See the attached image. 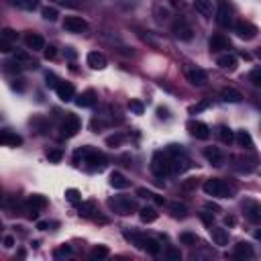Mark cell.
Instances as JSON below:
<instances>
[{"mask_svg": "<svg viewBox=\"0 0 261 261\" xmlns=\"http://www.w3.org/2000/svg\"><path fill=\"white\" fill-rule=\"evenodd\" d=\"M74 163L78 165H86L88 169H102L104 163H106V159H104V155L98 153L96 149L92 147H82L74 153Z\"/></svg>", "mask_w": 261, "mask_h": 261, "instance_id": "obj_1", "label": "cell"}, {"mask_svg": "<svg viewBox=\"0 0 261 261\" xmlns=\"http://www.w3.org/2000/svg\"><path fill=\"white\" fill-rule=\"evenodd\" d=\"M202 188H204V192L208 196H212V198H231L233 196V188L227 182H224V180H220V178L206 180Z\"/></svg>", "mask_w": 261, "mask_h": 261, "instance_id": "obj_2", "label": "cell"}, {"mask_svg": "<svg viewBox=\"0 0 261 261\" xmlns=\"http://www.w3.org/2000/svg\"><path fill=\"white\" fill-rule=\"evenodd\" d=\"M151 171H153L155 178H165L169 173V155L161 153V151L155 153L153 159H151Z\"/></svg>", "mask_w": 261, "mask_h": 261, "instance_id": "obj_3", "label": "cell"}, {"mask_svg": "<svg viewBox=\"0 0 261 261\" xmlns=\"http://www.w3.org/2000/svg\"><path fill=\"white\" fill-rule=\"evenodd\" d=\"M108 206L112 208L114 212H118V214H131L133 210H137V204H135V200H131V198H127V196H116V198H112V200H108Z\"/></svg>", "mask_w": 261, "mask_h": 261, "instance_id": "obj_4", "label": "cell"}, {"mask_svg": "<svg viewBox=\"0 0 261 261\" xmlns=\"http://www.w3.org/2000/svg\"><path fill=\"white\" fill-rule=\"evenodd\" d=\"M184 76H186V80L192 86H206V82H208L206 72H204V69H200V67H196V65H188L184 69Z\"/></svg>", "mask_w": 261, "mask_h": 261, "instance_id": "obj_5", "label": "cell"}, {"mask_svg": "<svg viewBox=\"0 0 261 261\" xmlns=\"http://www.w3.org/2000/svg\"><path fill=\"white\" fill-rule=\"evenodd\" d=\"M82 129V120L78 114H67L61 123V135L63 137H74L78 135V131Z\"/></svg>", "mask_w": 261, "mask_h": 261, "instance_id": "obj_6", "label": "cell"}, {"mask_svg": "<svg viewBox=\"0 0 261 261\" xmlns=\"http://www.w3.org/2000/svg\"><path fill=\"white\" fill-rule=\"evenodd\" d=\"M235 33H237V37H241V39H245V41H251V39H255L257 37V27L253 25V23H249V21H237L235 23Z\"/></svg>", "mask_w": 261, "mask_h": 261, "instance_id": "obj_7", "label": "cell"}, {"mask_svg": "<svg viewBox=\"0 0 261 261\" xmlns=\"http://www.w3.org/2000/svg\"><path fill=\"white\" fill-rule=\"evenodd\" d=\"M216 23L220 27H229L233 23V8L227 0H218V8H216Z\"/></svg>", "mask_w": 261, "mask_h": 261, "instance_id": "obj_8", "label": "cell"}, {"mask_svg": "<svg viewBox=\"0 0 261 261\" xmlns=\"http://www.w3.org/2000/svg\"><path fill=\"white\" fill-rule=\"evenodd\" d=\"M16 31L12 29H2L0 31V53H10L14 49V43H16Z\"/></svg>", "mask_w": 261, "mask_h": 261, "instance_id": "obj_9", "label": "cell"}, {"mask_svg": "<svg viewBox=\"0 0 261 261\" xmlns=\"http://www.w3.org/2000/svg\"><path fill=\"white\" fill-rule=\"evenodd\" d=\"M190 167H192V163H190V159L184 153L169 155V173H184Z\"/></svg>", "mask_w": 261, "mask_h": 261, "instance_id": "obj_10", "label": "cell"}, {"mask_svg": "<svg viewBox=\"0 0 261 261\" xmlns=\"http://www.w3.org/2000/svg\"><path fill=\"white\" fill-rule=\"evenodd\" d=\"M171 33L176 35L178 39H182V41H192V37H194V31H192V27H190L184 19H178L176 23L171 25Z\"/></svg>", "mask_w": 261, "mask_h": 261, "instance_id": "obj_11", "label": "cell"}, {"mask_svg": "<svg viewBox=\"0 0 261 261\" xmlns=\"http://www.w3.org/2000/svg\"><path fill=\"white\" fill-rule=\"evenodd\" d=\"M188 131L192 137L200 139V141H206V139H210V127L204 125L202 120H190L188 123Z\"/></svg>", "mask_w": 261, "mask_h": 261, "instance_id": "obj_12", "label": "cell"}, {"mask_svg": "<svg viewBox=\"0 0 261 261\" xmlns=\"http://www.w3.org/2000/svg\"><path fill=\"white\" fill-rule=\"evenodd\" d=\"M63 29L67 33H86L88 31V23H86L82 16H65Z\"/></svg>", "mask_w": 261, "mask_h": 261, "instance_id": "obj_13", "label": "cell"}, {"mask_svg": "<svg viewBox=\"0 0 261 261\" xmlns=\"http://www.w3.org/2000/svg\"><path fill=\"white\" fill-rule=\"evenodd\" d=\"M0 145H4V147H19V145H23V137L16 135L14 131L0 129Z\"/></svg>", "mask_w": 261, "mask_h": 261, "instance_id": "obj_14", "label": "cell"}, {"mask_svg": "<svg viewBox=\"0 0 261 261\" xmlns=\"http://www.w3.org/2000/svg\"><path fill=\"white\" fill-rule=\"evenodd\" d=\"M55 92H57V98L63 100V102H69L76 96V88H74L72 82H57Z\"/></svg>", "mask_w": 261, "mask_h": 261, "instance_id": "obj_15", "label": "cell"}, {"mask_svg": "<svg viewBox=\"0 0 261 261\" xmlns=\"http://www.w3.org/2000/svg\"><path fill=\"white\" fill-rule=\"evenodd\" d=\"M25 45H27V49H33V51H43L45 49V39L39 33L31 31V33L25 35Z\"/></svg>", "mask_w": 261, "mask_h": 261, "instance_id": "obj_16", "label": "cell"}, {"mask_svg": "<svg viewBox=\"0 0 261 261\" xmlns=\"http://www.w3.org/2000/svg\"><path fill=\"white\" fill-rule=\"evenodd\" d=\"M204 157H206L208 163H212L214 167H220L224 163V155L220 153L218 147H206L204 149Z\"/></svg>", "mask_w": 261, "mask_h": 261, "instance_id": "obj_17", "label": "cell"}, {"mask_svg": "<svg viewBox=\"0 0 261 261\" xmlns=\"http://www.w3.org/2000/svg\"><path fill=\"white\" fill-rule=\"evenodd\" d=\"M208 45H210V49L216 51V53H220V51H229V49H231V41H229L227 37H224V35H214V37H210Z\"/></svg>", "mask_w": 261, "mask_h": 261, "instance_id": "obj_18", "label": "cell"}, {"mask_svg": "<svg viewBox=\"0 0 261 261\" xmlns=\"http://www.w3.org/2000/svg\"><path fill=\"white\" fill-rule=\"evenodd\" d=\"M194 8L200 16H204V19H212V14H214L212 0H194Z\"/></svg>", "mask_w": 261, "mask_h": 261, "instance_id": "obj_19", "label": "cell"}, {"mask_svg": "<svg viewBox=\"0 0 261 261\" xmlns=\"http://www.w3.org/2000/svg\"><path fill=\"white\" fill-rule=\"evenodd\" d=\"M233 257L235 259H253L255 257V251L249 243H237L235 245V251H233Z\"/></svg>", "mask_w": 261, "mask_h": 261, "instance_id": "obj_20", "label": "cell"}, {"mask_svg": "<svg viewBox=\"0 0 261 261\" xmlns=\"http://www.w3.org/2000/svg\"><path fill=\"white\" fill-rule=\"evenodd\" d=\"M86 61H88V65L92 69H104L106 67V57H104V53H100V51H90L88 57H86Z\"/></svg>", "mask_w": 261, "mask_h": 261, "instance_id": "obj_21", "label": "cell"}, {"mask_svg": "<svg viewBox=\"0 0 261 261\" xmlns=\"http://www.w3.org/2000/svg\"><path fill=\"white\" fill-rule=\"evenodd\" d=\"M245 214H247V218H249L253 224H257V222L261 220V206H259L255 200H247V202H245Z\"/></svg>", "mask_w": 261, "mask_h": 261, "instance_id": "obj_22", "label": "cell"}, {"mask_svg": "<svg viewBox=\"0 0 261 261\" xmlns=\"http://www.w3.org/2000/svg\"><path fill=\"white\" fill-rule=\"evenodd\" d=\"M96 92L94 90H86V92H82L78 98H76V104L80 108H90V106H94L96 104Z\"/></svg>", "mask_w": 261, "mask_h": 261, "instance_id": "obj_23", "label": "cell"}, {"mask_svg": "<svg viewBox=\"0 0 261 261\" xmlns=\"http://www.w3.org/2000/svg\"><path fill=\"white\" fill-rule=\"evenodd\" d=\"M210 237H212V241H214V245H218V247L229 245V231H227V229L214 227V229H210Z\"/></svg>", "mask_w": 261, "mask_h": 261, "instance_id": "obj_24", "label": "cell"}, {"mask_svg": "<svg viewBox=\"0 0 261 261\" xmlns=\"http://www.w3.org/2000/svg\"><path fill=\"white\" fill-rule=\"evenodd\" d=\"M8 2L21 10H27V12H33L39 8V0H8Z\"/></svg>", "mask_w": 261, "mask_h": 261, "instance_id": "obj_25", "label": "cell"}, {"mask_svg": "<svg viewBox=\"0 0 261 261\" xmlns=\"http://www.w3.org/2000/svg\"><path fill=\"white\" fill-rule=\"evenodd\" d=\"M141 249L147 251V253H151V255H157V253L161 251L159 243L155 241V239H151V237H143V239H141Z\"/></svg>", "mask_w": 261, "mask_h": 261, "instance_id": "obj_26", "label": "cell"}, {"mask_svg": "<svg viewBox=\"0 0 261 261\" xmlns=\"http://www.w3.org/2000/svg\"><path fill=\"white\" fill-rule=\"evenodd\" d=\"M235 141H237V145L243 147V149H253V139H251V135H249L247 131H237Z\"/></svg>", "mask_w": 261, "mask_h": 261, "instance_id": "obj_27", "label": "cell"}, {"mask_svg": "<svg viewBox=\"0 0 261 261\" xmlns=\"http://www.w3.org/2000/svg\"><path fill=\"white\" fill-rule=\"evenodd\" d=\"M14 61L21 67H37V63L33 61V57L27 53V51H14Z\"/></svg>", "mask_w": 261, "mask_h": 261, "instance_id": "obj_28", "label": "cell"}, {"mask_svg": "<svg viewBox=\"0 0 261 261\" xmlns=\"http://www.w3.org/2000/svg\"><path fill=\"white\" fill-rule=\"evenodd\" d=\"M139 216H141L143 222H155V220L159 218V212L155 210L153 206H145V208H141V210H139Z\"/></svg>", "mask_w": 261, "mask_h": 261, "instance_id": "obj_29", "label": "cell"}, {"mask_svg": "<svg viewBox=\"0 0 261 261\" xmlns=\"http://www.w3.org/2000/svg\"><path fill=\"white\" fill-rule=\"evenodd\" d=\"M110 186L116 188V190H125V188H129V180L123 176V173L112 171L110 173Z\"/></svg>", "mask_w": 261, "mask_h": 261, "instance_id": "obj_30", "label": "cell"}, {"mask_svg": "<svg viewBox=\"0 0 261 261\" xmlns=\"http://www.w3.org/2000/svg\"><path fill=\"white\" fill-rule=\"evenodd\" d=\"M216 63H218L222 69H235V67H237V57L231 55V53H224V55H220V57L216 59Z\"/></svg>", "mask_w": 261, "mask_h": 261, "instance_id": "obj_31", "label": "cell"}, {"mask_svg": "<svg viewBox=\"0 0 261 261\" xmlns=\"http://www.w3.org/2000/svg\"><path fill=\"white\" fill-rule=\"evenodd\" d=\"M220 96H222L224 102H239V100L243 98L241 92L235 90V88H222V90H220Z\"/></svg>", "mask_w": 261, "mask_h": 261, "instance_id": "obj_32", "label": "cell"}, {"mask_svg": "<svg viewBox=\"0 0 261 261\" xmlns=\"http://www.w3.org/2000/svg\"><path fill=\"white\" fill-rule=\"evenodd\" d=\"M169 212L176 216V218H184V216L188 214V206L182 204V202H171V204H169Z\"/></svg>", "mask_w": 261, "mask_h": 261, "instance_id": "obj_33", "label": "cell"}, {"mask_svg": "<svg viewBox=\"0 0 261 261\" xmlns=\"http://www.w3.org/2000/svg\"><path fill=\"white\" fill-rule=\"evenodd\" d=\"M29 206L35 208V210H43V208L47 206V198L41 196V194H33V196L29 198Z\"/></svg>", "mask_w": 261, "mask_h": 261, "instance_id": "obj_34", "label": "cell"}, {"mask_svg": "<svg viewBox=\"0 0 261 261\" xmlns=\"http://www.w3.org/2000/svg\"><path fill=\"white\" fill-rule=\"evenodd\" d=\"M218 137H220V141L224 145H231L235 141V135H233V131L229 127H218Z\"/></svg>", "mask_w": 261, "mask_h": 261, "instance_id": "obj_35", "label": "cell"}, {"mask_svg": "<svg viewBox=\"0 0 261 261\" xmlns=\"http://www.w3.org/2000/svg\"><path fill=\"white\" fill-rule=\"evenodd\" d=\"M41 16H43L45 21L53 23V21H57V16H59V10H57L55 6H45V8H41Z\"/></svg>", "mask_w": 261, "mask_h": 261, "instance_id": "obj_36", "label": "cell"}, {"mask_svg": "<svg viewBox=\"0 0 261 261\" xmlns=\"http://www.w3.org/2000/svg\"><path fill=\"white\" fill-rule=\"evenodd\" d=\"M180 243H182V245H188V247H194V245H198V237L194 233H182L180 235Z\"/></svg>", "mask_w": 261, "mask_h": 261, "instance_id": "obj_37", "label": "cell"}, {"mask_svg": "<svg viewBox=\"0 0 261 261\" xmlns=\"http://www.w3.org/2000/svg\"><path fill=\"white\" fill-rule=\"evenodd\" d=\"M108 255H110V251H108V247H104V245H98V247H94L90 251V259H104Z\"/></svg>", "mask_w": 261, "mask_h": 261, "instance_id": "obj_38", "label": "cell"}, {"mask_svg": "<svg viewBox=\"0 0 261 261\" xmlns=\"http://www.w3.org/2000/svg\"><path fill=\"white\" fill-rule=\"evenodd\" d=\"M94 208H96V204H94L92 200H88V202H80L78 210H80V214H82V216H90V214L94 212Z\"/></svg>", "mask_w": 261, "mask_h": 261, "instance_id": "obj_39", "label": "cell"}, {"mask_svg": "<svg viewBox=\"0 0 261 261\" xmlns=\"http://www.w3.org/2000/svg\"><path fill=\"white\" fill-rule=\"evenodd\" d=\"M69 255H72V247H69V245H61V247H57L53 251L55 259H63V257H69Z\"/></svg>", "mask_w": 261, "mask_h": 261, "instance_id": "obj_40", "label": "cell"}, {"mask_svg": "<svg viewBox=\"0 0 261 261\" xmlns=\"http://www.w3.org/2000/svg\"><path fill=\"white\" fill-rule=\"evenodd\" d=\"M61 157H63L61 149H49V151H47V159H49L51 163H59Z\"/></svg>", "mask_w": 261, "mask_h": 261, "instance_id": "obj_41", "label": "cell"}, {"mask_svg": "<svg viewBox=\"0 0 261 261\" xmlns=\"http://www.w3.org/2000/svg\"><path fill=\"white\" fill-rule=\"evenodd\" d=\"M249 80H251V84L255 86V88H261V67H255L253 69L251 76H249Z\"/></svg>", "mask_w": 261, "mask_h": 261, "instance_id": "obj_42", "label": "cell"}, {"mask_svg": "<svg viewBox=\"0 0 261 261\" xmlns=\"http://www.w3.org/2000/svg\"><path fill=\"white\" fill-rule=\"evenodd\" d=\"M129 108H131L133 114H143V110H145L143 102H139V100H131V102H129Z\"/></svg>", "mask_w": 261, "mask_h": 261, "instance_id": "obj_43", "label": "cell"}, {"mask_svg": "<svg viewBox=\"0 0 261 261\" xmlns=\"http://www.w3.org/2000/svg\"><path fill=\"white\" fill-rule=\"evenodd\" d=\"M165 257H167L169 261H180V259H182V255H180V251H178L176 247H167V249H165Z\"/></svg>", "mask_w": 261, "mask_h": 261, "instance_id": "obj_44", "label": "cell"}, {"mask_svg": "<svg viewBox=\"0 0 261 261\" xmlns=\"http://www.w3.org/2000/svg\"><path fill=\"white\" fill-rule=\"evenodd\" d=\"M120 143H123V135H112L106 139V145L108 147H118Z\"/></svg>", "mask_w": 261, "mask_h": 261, "instance_id": "obj_45", "label": "cell"}, {"mask_svg": "<svg viewBox=\"0 0 261 261\" xmlns=\"http://www.w3.org/2000/svg\"><path fill=\"white\" fill-rule=\"evenodd\" d=\"M65 198L69 202H80V192H78V190H74V188H69L67 192H65Z\"/></svg>", "mask_w": 261, "mask_h": 261, "instance_id": "obj_46", "label": "cell"}, {"mask_svg": "<svg viewBox=\"0 0 261 261\" xmlns=\"http://www.w3.org/2000/svg\"><path fill=\"white\" fill-rule=\"evenodd\" d=\"M55 55H57V49L53 45L45 47V59H55Z\"/></svg>", "mask_w": 261, "mask_h": 261, "instance_id": "obj_47", "label": "cell"}, {"mask_svg": "<svg viewBox=\"0 0 261 261\" xmlns=\"http://www.w3.org/2000/svg\"><path fill=\"white\" fill-rule=\"evenodd\" d=\"M137 194L141 196V198H151V196H153V192H149L147 188H139V190H137Z\"/></svg>", "mask_w": 261, "mask_h": 261, "instance_id": "obj_48", "label": "cell"}, {"mask_svg": "<svg viewBox=\"0 0 261 261\" xmlns=\"http://www.w3.org/2000/svg\"><path fill=\"white\" fill-rule=\"evenodd\" d=\"M206 106H208V100H202V102L198 104V106H194V108H192V110H190V112H192V114H194V112H200V110H204Z\"/></svg>", "mask_w": 261, "mask_h": 261, "instance_id": "obj_49", "label": "cell"}, {"mask_svg": "<svg viewBox=\"0 0 261 261\" xmlns=\"http://www.w3.org/2000/svg\"><path fill=\"white\" fill-rule=\"evenodd\" d=\"M2 243H4V247H8V249H10V247L14 245V237H10V235H6V237L2 239Z\"/></svg>", "mask_w": 261, "mask_h": 261, "instance_id": "obj_50", "label": "cell"}, {"mask_svg": "<svg viewBox=\"0 0 261 261\" xmlns=\"http://www.w3.org/2000/svg\"><path fill=\"white\" fill-rule=\"evenodd\" d=\"M12 88H14V90H19V92H23V90H25V84H23V80H14Z\"/></svg>", "mask_w": 261, "mask_h": 261, "instance_id": "obj_51", "label": "cell"}, {"mask_svg": "<svg viewBox=\"0 0 261 261\" xmlns=\"http://www.w3.org/2000/svg\"><path fill=\"white\" fill-rule=\"evenodd\" d=\"M37 229H39V231H47V229H49V222H47V220H39V222H37Z\"/></svg>", "mask_w": 261, "mask_h": 261, "instance_id": "obj_52", "label": "cell"}, {"mask_svg": "<svg viewBox=\"0 0 261 261\" xmlns=\"http://www.w3.org/2000/svg\"><path fill=\"white\" fill-rule=\"evenodd\" d=\"M151 200H153L155 204H163V202H165V200H163V196H157V194H153V196H151Z\"/></svg>", "mask_w": 261, "mask_h": 261, "instance_id": "obj_53", "label": "cell"}, {"mask_svg": "<svg viewBox=\"0 0 261 261\" xmlns=\"http://www.w3.org/2000/svg\"><path fill=\"white\" fill-rule=\"evenodd\" d=\"M157 114H159V118H167V116H169V114H167V108H161V106L157 108Z\"/></svg>", "mask_w": 261, "mask_h": 261, "instance_id": "obj_54", "label": "cell"}, {"mask_svg": "<svg viewBox=\"0 0 261 261\" xmlns=\"http://www.w3.org/2000/svg\"><path fill=\"white\" fill-rule=\"evenodd\" d=\"M235 216H227V218H224V224H229V227H235Z\"/></svg>", "mask_w": 261, "mask_h": 261, "instance_id": "obj_55", "label": "cell"}]
</instances>
